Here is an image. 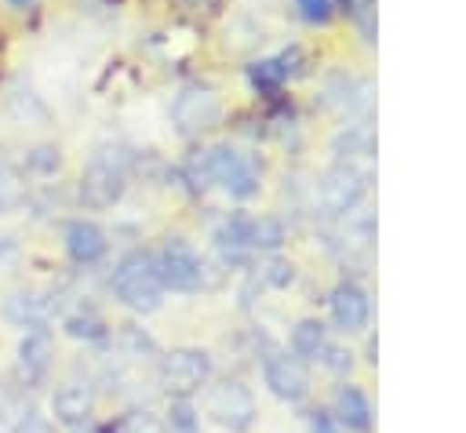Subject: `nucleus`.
<instances>
[{
  "instance_id": "f3484780",
  "label": "nucleus",
  "mask_w": 466,
  "mask_h": 433,
  "mask_svg": "<svg viewBox=\"0 0 466 433\" xmlns=\"http://www.w3.org/2000/svg\"><path fill=\"white\" fill-rule=\"evenodd\" d=\"M328 349V327L320 320H299L291 327V353L299 360H320Z\"/></svg>"
},
{
  "instance_id": "cd10ccee",
  "label": "nucleus",
  "mask_w": 466,
  "mask_h": 433,
  "mask_svg": "<svg viewBox=\"0 0 466 433\" xmlns=\"http://www.w3.org/2000/svg\"><path fill=\"white\" fill-rule=\"evenodd\" d=\"M58 164H62V156H58V149H51V146H36V149L25 156V167L36 171V175H55Z\"/></svg>"
},
{
  "instance_id": "c9c22d12",
  "label": "nucleus",
  "mask_w": 466,
  "mask_h": 433,
  "mask_svg": "<svg viewBox=\"0 0 466 433\" xmlns=\"http://www.w3.org/2000/svg\"><path fill=\"white\" fill-rule=\"evenodd\" d=\"M7 4H11V7H29L33 0H7Z\"/></svg>"
},
{
  "instance_id": "20e7f679",
  "label": "nucleus",
  "mask_w": 466,
  "mask_h": 433,
  "mask_svg": "<svg viewBox=\"0 0 466 433\" xmlns=\"http://www.w3.org/2000/svg\"><path fill=\"white\" fill-rule=\"evenodd\" d=\"M153 266H157L160 284L171 291H200L208 284V266L186 240H167L153 255Z\"/></svg>"
},
{
  "instance_id": "aec40b11",
  "label": "nucleus",
  "mask_w": 466,
  "mask_h": 433,
  "mask_svg": "<svg viewBox=\"0 0 466 433\" xmlns=\"http://www.w3.org/2000/svg\"><path fill=\"white\" fill-rule=\"evenodd\" d=\"M335 149H339L342 156H371V153H375V135H371L368 124H350L346 131H339Z\"/></svg>"
},
{
  "instance_id": "4468645a",
  "label": "nucleus",
  "mask_w": 466,
  "mask_h": 433,
  "mask_svg": "<svg viewBox=\"0 0 466 433\" xmlns=\"http://www.w3.org/2000/svg\"><path fill=\"white\" fill-rule=\"evenodd\" d=\"M66 255L76 262V266H95L102 255H106V233L87 222V218H73L66 226Z\"/></svg>"
},
{
  "instance_id": "4be33fe9",
  "label": "nucleus",
  "mask_w": 466,
  "mask_h": 433,
  "mask_svg": "<svg viewBox=\"0 0 466 433\" xmlns=\"http://www.w3.org/2000/svg\"><path fill=\"white\" fill-rule=\"evenodd\" d=\"M200 429V418L193 411V404L186 397H171V408H167V433H197Z\"/></svg>"
},
{
  "instance_id": "6e6552de",
  "label": "nucleus",
  "mask_w": 466,
  "mask_h": 433,
  "mask_svg": "<svg viewBox=\"0 0 466 433\" xmlns=\"http://www.w3.org/2000/svg\"><path fill=\"white\" fill-rule=\"evenodd\" d=\"M364 193H368V171H360L353 164H335L320 178V207L328 215H350Z\"/></svg>"
},
{
  "instance_id": "412c9836",
  "label": "nucleus",
  "mask_w": 466,
  "mask_h": 433,
  "mask_svg": "<svg viewBox=\"0 0 466 433\" xmlns=\"http://www.w3.org/2000/svg\"><path fill=\"white\" fill-rule=\"evenodd\" d=\"M113 433H167V422L149 408H131V411L120 415Z\"/></svg>"
},
{
  "instance_id": "2eb2a0df",
  "label": "nucleus",
  "mask_w": 466,
  "mask_h": 433,
  "mask_svg": "<svg viewBox=\"0 0 466 433\" xmlns=\"http://www.w3.org/2000/svg\"><path fill=\"white\" fill-rule=\"evenodd\" d=\"M215 251L222 266H244L251 258L248 247V215H229L218 229H215Z\"/></svg>"
},
{
  "instance_id": "0eeeda50",
  "label": "nucleus",
  "mask_w": 466,
  "mask_h": 433,
  "mask_svg": "<svg viewBox=\"0 0 466 433\" xmlns=\"http://www.w3.org/2000/svg\"><path fill=\"white\" fill-rule=\"evenodd\" d=\"M171 116H175V124H178L182 135H200V131L218 127V120H222V102H218V95H215L211 87L193 84V87H182V91L175 95Z\"/></svg>"
},
{
  "instance_id": "c85d7f7f",
  "label": "nucleus",
  "mask_w": 466,
  "mask_h": 433,
  "mask_svg": "<svg viewBox=\"0 0 466 433\" xmlns=\"http://www.w3.org/2000/svg\"><path fill=\"white\" fill-rule=\"evenodd\" d=\"M182 175H186L189 189H208V186H211V175H208V156H204V149H200V153H193V156L186 160Z\"/></svg>"
},
{
  "instance_id": "c756f323",
  "label": "nucleus",
  "mask_w": 466,
  "mask_h": 433,
  "mask_svg": "<svg viewBox=\"0 0 466 433\" xmlns=\"http://www.w3.org/2000/svg\"><path fill=\"white\" fill-rule=\"evenodd\" d=\"M11 433H51V422H47V415H40L36 408H22Z\"/></svg>"
},
{
  "instance_id": "9d476101",
  "label": "nucleus",
  "mask_w": 466,
  "mask_h": 433,
  "mask_svg": "<svg viewBox=\"0 0 466 433\" xmlns=\"http://www.w3.org/2000/svg\"><path fill=\"white\" fill-rule=\"evenodd\" d=\"M58 313V298L51 291H36V287H25V291H11L4 298V317L25 331H40L55 320Z\"/></svg>"
},
{
  "instance_id": "423d86ee",
  "label": "nucleus",
  "mask_w": 466,
  "mask_h": 433,
  "mask_svg": "<svg viewBox=\"0 0 466 433\" xmlns=\"http://www.w3.org/2000/svg\"><path fill=\"white\" fill-rule=\"evenodd\" d=\"M211 375V357L204 349H193V346H182V349H171L164 353L160 360V386L171 393V397H193Z\"/></svg>"
},
{
  "instance_id": "a878e982",
  "label": "nucleus",
  "mask_w": 466,
  "mask_h": 433,
  "mask_svg": "<svg viewBox=\"0 0 466 433\" xmlns=\"http://www.w3.org/2000/svg\"><path fill=\"white\" fill-rule=\"evenodd\" d=\"M342 11L360 25L364 40H375V0H339Z\"/></svg>"
},
{
  "instance_id": "f03ea898",
  "label": "nucleus",
  "mask_w": 466,
  "mask_h": 433,
  "mask_svg": "<svg viewBox=\"0 0 466 433\" xmlns=\"http://www.w3.org/2000/svg\"><path fill=\"white\" fill-rule=\"evenodd\" d=\"M124 186H127L124 160L113 156L109 149H102V153L91 156V164L80 175V200H84V207L102 211V207H113L124 196Z\"/></svg>"
},
{
  "instance_id": "a211bd4d",
  "label": "nucleus",
  "mask_w": 466,
  "mask_h": 433,
  "mask_svg": "<svg viewBox=\"0 0 466 433\" xmlns=\"http://www.w3.org/2000/svg\"><path fill=\"white\" fill-rule=\"evenodd\" d=\"M62 327L69 338H84V342H98L106 338V320L95 309H73L62 317Z\"/></svg>"
},
{
  "instance_id": "f257e3e1",
  "label": "nucleus",
  "mask_w": 466,
  "mask_h": 433,
  "mask_svg": "<svg viewBox=\"0 0 466 433\" xmlns=\"http://www.w3.org/2000/svg\"><path fill=\"white\" fill-rule=\"evenodd\" d=\"M113 295L135 309V313H157L160 302H164V284L157 277V266H153V255L149 251H131L116 262L113 269Z\"/></svg>"
},
{
  "instance_id": "5701e85b",
  "label": "nucleus",
  "mask_w": 466,
  "mask_h": 433,
  "mask_svg": "<svg viewBox=\"0 0 466 433\" xmlns=\"http://www.w3.org/2000/svg\"><path fill=\"white\" fill-rule=\"evenodd\" d=\"M248 80L258 87V91H277L284 84V73L277 65V58H258L248 65Z\"/></svg>"
},
{
  "instance_id": "7c9ffc66",
  "label": "nucleus",
  "mask_w": 466,
  "mask_h": 433,
  "mask_svg": "<svg viewBox=\"0 0 466 433\" xmlns=\"http://www.w3.org/2000/svg\"><path fill=\"white\" fill-rule=\"evenodd\" d=\"M295 7H299V15H302L306 22H313V25H324V22L331 18V11H335L331 0H295Z\"/></svg>"
},
{
  "instance_id": "393cba45",
  "label": "nucleus",
  "mask_w": 466,
  "mask_h": 433,
  "mask_svg": "<svg viewBox=\"0 0 466 433\" xmlns=\"http://www.w3.org/2000/svg\"><path fill=\"white\" fill-rule=\"evenodd\" d=\"M116 338H120V349H124L127 357H153V353H157V342H153L142 327H135V324H124Z\"/></svg>"
},
{
  "instance_id": "6ab92c4d",
  "label": "nucleus",
  "mask_w": 466,
  "mask_h": 433,
  "mask_svg": "<svg viewBox=\"0 0 466 433\" xmlns=\"http://www.w3.org/2000/svg\"><path fill=\"white\" fill-rule=\"evenodd\" d=\"M284 244V226L277 218H248V247L255 251H277Z\"/></svg>"
},
{
  "instance_id": "7ed1b4c3",
  "label": "nucleus",
  "mask_w": 466,
  "mask_h": 433,
  "mask_svg": "<svg viewBox=\"0 0 466 433\" xmlns=\"http://www.w3.org/2000/svg\"><path fill=\"white\" fill-rule=\"evenodd\" d=\"M204 156H208V175H211V182H218L229 196L248 200V196L258 193V175H262V167H258L248 153H240V149H233V146H211V149H204Z\"/></svg>"
},
{
  "instance_id": "b1692460",
  "label": "nucleus",
  "mask_w": 466,
  "mask_h": 433,
  "mask_svg": "<svg viewBox=\"0 0 466 433\" xmlns=\"http://www.w3.org/2000/svg\"><path fill=\"white\" fill-rule=\"evenodd\" d=\"M22 204V182H18V175H15V167L0 156V215H7V211H15Z\"/></svg>"
},
{
  "instance_id": "1a4fd4ad",
  "label": "nucleus",
  "mask_w": 466,
  "mask_h": 433,
  "mask_svg": "<svg viewBox=\"0 0 466 433\" xmlns=\"http://www.w3.org/2000/svg\"><path fill=\"white\" fill-rule=\"evenodd\" d=\"M262 382L284 404H302L306 393H309V375H306L302 360L288 357V353H273V357L262 360Z\"/></svg>"
},
{
  "instance_id": "f704fd0d",
  "label": "nucleus",
  "mask_w": 466,
  "mask_h": 433,
  "mask_svg": "<svg viewBox=\"0 0 466 433\" xmlns=\"http://www.w3.org/2000/svg\"><path fill=\"white\" fill-rule=\"evenodd\" d=\"M15 258H18L15 237H0V266H7V262H15Z\"/></svg>"
},
{
  "instance_id": "39448f33",
  "label": "nucleus",
  "mask_w": 466,
  "mask_h": 433,
  "mask_svg": "<svg viewBox=\"0 0 466 433\" xmlns=\"http://www.w3.org/2000/svg\"><path fill=\"white\" fill-rule=\"evenodd\" d=\"M204 408H208V418H211L215 426H222L226 433H244V429H251V422H255V397H251V389H248L244 382H237V378H226V382L211 386Z\"/></svg>"
},
{
  "instance_id": "72a5a7b5",
  "label": "nucleus",
  "mask_w": 466,
  "mask_h": 433,
  "mask_svg": "<svg viewBox=\"0 0 466 433\" xmlns=\"http://www.w3.org/2000/svg\"><path fill=\"white\" fill-rule=\"evenodd\" d=\"M309 433H342V426L335 422V415H331V411H324V408H320V411H313V415H309Z\"/></svg>"
},
{
  "instance_id": "9b49d317",
  "label": "nucleus",
  "mask_w": 466,
  "mask_h": 433,
  "mask_svg": "<svg viewBox=\"0 0 466 433\" xmlns=\"http://www.w3.org/2000/svg\"><path fill=\"white\" fill-rule=\"evenodd\" d=\"M328 309H331L335 327H342V331H360V327H368V317H371L368 291L360 284H353V280H342V284L331 287Z\"/></svg>"
},
{
  "instance_id": "dca6fc26",
  "label": "nucleus",
  "mask_w": 466,
  "mask_h": 433,
  "mask_svg": "<svg viewBox=\"0 0 466 433\" xmlns=\"http://www.w3.org/2000/svg\"><path fill=\"white\" fill-rule=\"evenodd\" d=\"M331 415H335V422L346 426L350 433H371V422H375L371 404H368V397H364L360 386H342L339 397H335V411H331Z\"/></svg>"
},
{
  "instance_id": "f8f14e48",
  "label": "nucleus",
  "mask_w": 466,
  "mask_h": 433,
  "mask_svg": "<svg viewBox=\"0 0 466 433\" xmlns=\"http://www.w3.org/2000/svg\"><path fill=\"white\" fill-rule=\"evenodd\" d=\"M15 357H18V375H22L25 386L44 382L47 371H51V357H55V342H51L47 327L25 331L22 342H18V349H15Z\"/></svg>"
},
{
  "instance_id": "ddd939ff",
  "label": "nucleus",
  "mask_w": 466,
  "mask_h": 433,
  "mask_svg": "<svg viewBox=\"0 0 466 433\" xmlns=\"http://www.w3.org/2000/svg\"><path fill=\"white\" fill-rule=\"evenodd\" d=\"M51 411L66 426H87L91 422V411H95V386L91 382H80V378L62 382L55 389V397H51Z\"/></svg>"
},
{
  "instance_id": "473e14b6",
  "label": "nucleus",
  "mask_w": 466,
  "mask_h": 433,
  "mask_svg": "<svg viewBox=\"0 0 466 433\" xmlns=\"http://www.w3.org/2000/svg\"><path fill=\"white\" fill-rule=\"evenodd\" d=\"M302 62H306V58H302V47H288V51L277 55V65H280L284 80H288V76H299V73H302Z\"/></svg>"
},
{
  "instance_id": "2f4dec72",
  "label": "nucleus",
  "mask_w": 466,
  "mask_h": 433,
  "mask_svg": "<svg viewBox=\"0 0 466 433\" xmlns=\"http://www.w3.org/2000/svg\"><path fill=\"white\" fill-rule=\"evenodd\" d=\"M320 360H324V368H328V371L346 375V371H350V364H353V353H350V349H342V346H331V342H328V349H324V357H320Z\"/></svg>"
},
{
  "instance_id": "bb28decb",
  "label": "nucleus",
  "mask_w": 466,
  "mask_h": 433,
  "mask_svg": "<svg viewBox=\"0 0 466 433\" xmlns=\"http://www.w3.org/2000/svg\"><path fill=\"white\" fill-rule=\"evenodd\" d=\"M258 280H262L266 287H288V284L295 280V266L284 262V258H269V262L258 269Z\"/></svg>"
}]
</instances>
